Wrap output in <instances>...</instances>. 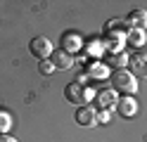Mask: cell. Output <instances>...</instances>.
Segmentation results:
<instances>
[{"instance_id": "1", "label": "cell", "mask_w": 147, "mask_h": 142, "mask_svg": "<svg viewBox=\"0 0 147 142\" xmlns=\"http://www.w3.org/2000/svg\"><path fill=\"white\" fill-rule=\"evenodd\" d=\"M112 90H123L126 95H133L138 90V83H135V76L126 69H119L112 73Z\"/></svg>"}, {"instance_id": "2", "label": "cell", "mask_w": 147, "mask_h": 142, "mask_svg": "<svg viewBox=\"0 0 147 142\" xmlns=\"http://www.w3.org/2000/svg\"><path fill=\"white\" fill-rule=\"evenodd\" d=\"M64 97H67L71 104L83 107V104L90 100V90L86 88V85H81V83H69L67 88H64Z\"/></svg>"}, {"instance_id": "3", "label": "cell", "mask_w": 147, "mask_h": 142, "mask_svg": "<svg viewBox=\"0 0 147 142\" xmlns=\"http://www.w3.org/2000/svg\"><path fill=\"white\" fill-rule=\"evenodd\" d=\"M29 47H31V55H33V57H38V59H48V57L52 55V43H50L45 36L33 38Z\"/></svg>"}, {"instance_id": "4", "label": "cell", "mask_w": 147, "mask_h": 142, "mask_svg": "<svg viewBox=\"0 0 147 142\" xmlns=\"http://www.w3.org/2000/svg\"><path fill=\"white\" fill-rule=\"evenodd\" d=\"M128 66H131V73L138 78H147V55L145 52H135L128 57Z\"/></svg>"}, {"instance_id": "5", "label": "cell", "mask_w": 147, "mask_h": 142, "mask_svg": "<svg viewBox=\"0 0 147 142\" xmlns=\"http://www.w3.org/2000/svg\"><path fill=\"white\" fill-rule=\"evenodd\" d=\"M116 111H119V116H121V118H133L135 114H138V102L131 97V95L119 97V102H116Z\"/></svg>"}, {"instance_id": "6", "label": "cell", "mask_w": 147, "mask_h": 142, "mask_svg": "<svg viewBox=\"0 0 147 142\" xmlns=\"http://www.w3.org/2000/svg\"><path fill=\"white\" fill-rule=\"evenodd\" d=\"M50 57H52V59H50L52 66H55V69H62V71L64 69H71V64H74V55L64 52V50H55Z\"/></svg>"}, {"instance_id": "7", "label": "cell", "mask_w": 147, "mask_h": 142, "mask_svg": "<svg viewBox=\"0 0 147 142\" xmlns=\"http://www.w3.org/2000/svg\"><path fill=\"white\" fill-rule=\"evenodd\" d=\"M76 121L81 123V126H95L97 123V111L93 109V107H78V111H76Z\"/></svg>"}, {"instance_id": "8", "label": "cell", "mask_w": 147, "mask_h": 142, "mask_svg": "<svg viewBox=\"0 0 147 142\" xmlns=\"http://www.w3.org/2000/svg\"><path fill=\"white\" fill-rule=\"evenodd\" d=\"M126 22L131 24L133 28L142 31V28H147V12H145V9H135V12H131V14H128V19H126Z\"/></svg>"}, {"instance_id": "9", "label": "cell", "mask_w": 147, "mask_h": 142, "mask_svg": "<svg viewBox=\"0 0 147 142\" xmlns=\"http://www.w3.org/2000/svg\"><path fill=\"white\" fill-rule=\"evenodd\" d=\"M62 43H64V52H76V50H81V36L78 33H74V31H69V33H64V38H62Z\"/></svg>"}, {"instance_id": "10", "label": "cell", "mask_w": 147, "mask_h": 142, "mask_svg": "<svg viewBox=\"0 0 147 142\" xmlns=\"http://www.w3.org/2000/svg\"><path fill=\"white\" fill-rule=\"evenodd\" d=\"M116 102H119V97L114 95V90L105 88V90H100V92H97V104H100L102 109H109V107H114Z\"/></svg>"}, {"instance_id": "11", "label": "cell", "mask_w": 147, "mask_h": 142, "mask_svg": "<svg viewBox=\"0 0 147 142\" xmlns=\"http://www.w3.org/2000/svg\"><path fill=\"white\" fill-rule=\"evenodd\" d=\"M88 76H90V78H107V76H109V71H107V66L105 64H90L88 66Z\"/></svg>"}, {"instance_id": "12", "label": "cell", "mask_w": 147, "mask_h": 142, "mask_svg": "<svg viewBox=\"0 0 147 142\" xmlns=\"http://www.w3.org/2000/svg\"><path fill=\"white\" fill-rule=\"evenodd\" d=\"M126 40L131 45H135V47H140V45H145V33L138 31V28H131V31L126 33Z\"/></svg>"}, {"instance_id": "13", "label": "cell", "mask_w": 147, "mask_h": 142, "mask_svg": "<svg viewBox=\"0 0 147 142\" xmlns=\"http://www.w3.org/2000/svg\"><path fill=\"white\" fill-rule=\"evenodd\" d=\"M109 62H112V66H114V69L119 71V69H123V66L128 64V55H123V52H114Z\"/></svg>"}, {"instance_id": "14", "label": "cell", "mask_w": 147, "mask_h": 142, "mask_svg": "<svg viewBox=\"0 0 147 142\" xmlns=\"http://www.w3.org/2000/svg\"><path fill=\"white\" fill-rule=\"evenodd\" d=\"M12 126V116L7 111H0V133H7Z\"/></svg>"}, {"instance_id": "15", "label": "cell", "mask_w": 147, "mask_h": 142, "mask_svg": "<svg viewBox=\"0 0 147 142\" xmlns=\"http://www.w3.org/2000/svg\"><path fill=\"white\" fill-rule=\"evenodd\" d=\"M86 50L90 52V55H100L105 50V45H100V40H88V45H86Z\"/></svg>"}, {"instance_id": "16", "label": "cell", "mask_w": 147, "mask_h": 142, "mask_svg": "<svg viewBox=\"0 0 147 142\" xmlns=\"http://www.w3.org/2000/svg\"><path fill=\"white\" fill-rule=\"evenodd\" d=\"M38 71H40L43 76H48V73H52V71H55V66H52V62H48V59H43V62L38 64Z\"/></svg>"}, {"instance_id": "17", "label": "cell", "mask_w": 147, "mask_h": 142, "mask_svg": "<svg viewBox=\"0 0 147 142\" xmlns=\"http://www.w3.org/2000/svg\"><path fill=\"white\" fill-rule=\"evenodd\" d=\"M97 121H100V123H107V121H109V114H107V111L97 114Z\"/></svg>"}, {"instance_id": "18", "label": "cell", "mask_w": 147, "mask_h": 142, "mask_svg": "<svg viewBox=\"0 0 147 142\" xmlns=\"http://www.w3.org/2000/svg\"><path fill=\"white\" fill-rule=\"evenodd\" d=\"M0 142H17L14 137H0Z\"/></svg>"}]
</instances>
